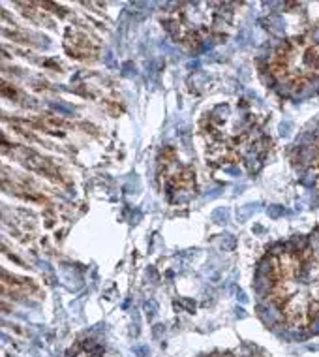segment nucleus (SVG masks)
Wrapping results in <instances>:
<instances>
[{
    "label": "nucleus",
    "mask_w": 319,
    "mask_h": 357,
    "mask_svg": "<svg viewBox=\"0 0 319 357\" xmlns=\"http://www.w3.org/2000/svg\"><path fill=\"white\" fill-rule=\"evenodd\" d=\"M53 105V109H56V111H61V113H72V107H66V105H62V104H51Z\"/></svg>",
    "instance_id": "7"
},
{
    "label": "nucleus",
    "mask_w": 319,
    "mask_h": 357,
    "mask_svg": "<svg viewBox=\"0 0 319 357\" xmlns=\"http://www.w3.org/2000/svg\"><path fill=\"white\" fill-rule=\"evenodd\" d=\"M289 162L297 178L312 197V205L319 209V119L302 130L288 149Z\"/></svg>",
    "instance_id": "3"
},
{
    "label": "nucleus",
    "mask_w": 319,
    "mask_h": 357,
    "mask_svg": "<svg viewBox=\"0 0 319 357\" xmlns=\"http://www.w3.org/2000/svg\"><path fill=\"white\" fill-rule=\"evenodd\" d=\"M258 211V205H244L242 209L237 211V218L239 220H244V218H248V216L252 215V213H256Z\"/></svg>",
    "instance_id": "5"
},
{
    "label": "nucleus",
    "mask_w": 319,
    "mask_h": 357,
    "mask_svg": "<svg viewBox=\"0 0 319 357\" xmlns=\"http://www.w3.org/2000/svg\"><path fill=\"white\" fill-rule=\"evenodd\" d=\"M199 357H269L263 348L256 344H240L239 348H231V350H216L210 354H203Z\"/></svg>",
    "instance_id": "4"
},
{
    "label": "nucleus",
    "mask_w": 319,
    "mask_h": 357,
    "mask_svg": "<svg viewBox=\"0 0 319 357\" xmlns=\"http://www.w3.org/2000/svg\"><path fill=\"white\" fill-rule=\"evenodd\" d=\"M252 288L256 314L277 339H319V226L265 248Z\"/></svg>",
    "instance_id": "1"
},
{
    "label": "nucleus",
    "mask_w": 319,
    "mask_h": 357,
    "mask_svg": "<svg viewBox=\"0 0 319 357\" xmlns=\"http://www.w3.org/2000/svg\"><path fill=\"white\" fill-rule=\"evenodd\" d=\"M259 25L269 40L258 56L259 77L278 98L319 96V2H263Z\"/></svg>",
    "instance_id": "2"
},
{
    "label": "nucleus",
    "mask_w": 319,
    "mask_h": 357,
    "mask_svg": "<svg viewBox=\"0 0 319 357\" xmlns=\"http://www.w3.org/2000/svg\"><path fill=\"white\" fill-rule=\"evenodd\" d=\"M227 216H229V211H227L226 207H224V209H216L215 213H212V220L220 224V218H224V222H226Z\"/></svg>",
    "instance_id": "6"
}]
</instances>
